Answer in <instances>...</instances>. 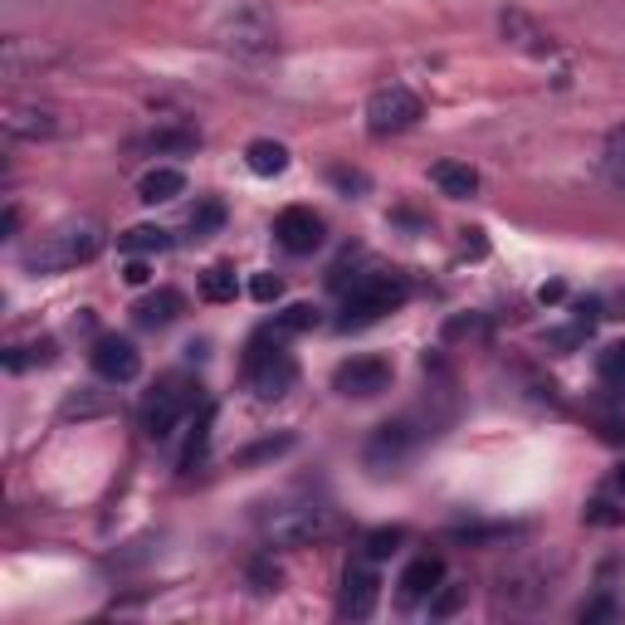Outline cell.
Segmentation results:
<instances>
[{
    "label": "cell",
    "mask_w": 625,
    "mask_h": 625,
    "mask_svg": "<svg viewBox=\"0 0 625 625\" xmlns=\"http://www.w3.org/2000/svg\"><path fill=\"white\" fill-rule=\"evenodd\" d=\"M332 528H338V508L328 498H288L264 514V538L279 547L322 543V538H332Z\"/></svg>",
    "instance_id": "1"
},
{
    "label": "cell",
    "mask_w": 625,
    "mask_h": 625,
    "mask_svg": "<svg viewBox=\"0 0 625 625\" xmlns=\"http://www.w3.org/2000/svg\"><path fill=\"white\" fill-rule=\"evenodd\" d=\"M279 338H284L279 328H264V332H255L249 347H245V381L259 401H279V396H288L298 381L294 352H288Z\"/></svg>",
    "instance_id": "2"
},
{
    "label": "cell",
    "mask_w": 625,
    "mask_h": 625,
    "mask_svg": "<svg viewBox=\"0 0 625 625\" xmlns=\"http://www.w3.org/2000/svg\"><path fill=\"white\" fill-rule=\"evenodd\" d=\"M103 249V231L93 221H69L59 225V231H49L45 239H35V245L25 249V269H39V274H64V269H79L89 264V259H98Z\"/></svg>",
    "instance_id": "3"
},
{
    "label": "cell",
    "mask_w": 625,
    "mask_h": 625,
    "mask_svg": "<svg viewBox=\"0 0 625 625\" xmlns=\"http://www.w3.org/2000/svg\"><path fill=\"white\" fill-rule=\"evenodd\" d=\"M405 298H411V284H405V274H396V269H377V274H362L357 284L347 288V298H342V328H372V322H381L387 312L405 308Z\"/></svg>",
    "instance_id": "4"
},
{
    "label": "cell",
    "mask_w": 625,
    "mask_h": 625,
    "mask_svg": "<svg viewBox=\"0 0 625 625\" xmlns=\"http://www.w3.org/2000/svg\"><path fill=\"white\" fill-rule=\"evenodd\" d=\"M196 405H205L201 381H191V377H162L152 387L148 405H142V431H148V440H156V445L172 440L176 425H181Z\"/></svg>",
    "instance_id": "5"
},
{
    "label": "cell",
    "mask_w": 625,
    "mask_h": 625,
    "mask_svg": "<svg viewBox=\"0 0 625 625\" xmlns=\"http://www.w3.org/2000/svg\"><path fill=\"white\" fill-rule=\"evenodd\" d=\"M425 118L421 93H411L405 83H391V89H377L367 98V132L372 138H401L415 122Z\"/></svg>",
    "instance_id": "6"
},
{
    "label": "cell",
    "mask_w": 625,
    "mask_h": 625,
    "mask_svg": "<svg viewBox=\"0 0 625 625\" xmlns=\"http://www.w3.org/2000/svg\"><path fill=\"white\" fill-rule=\"evenodd\" d=\"M391 362L387 357H352L332 372V391L347 396V401H372V396L391 391Z\"/></svg>",
    "instance_id": "7"
},
{
    "label": "cell",
    "mask_w": 625,
    "mask_h": 625,
    "mask_svg": "<svg viewBox=\"0 0 625 625\" xmlns=\"http://www.w3.org/2000/svg\"><path fill=\"white\" fill-rule=\"evenodd\" d=\"M89 362L108 387H128V381H138V372H142V352L132 347L128 338H113V332H103V338L93 342Z\"/></svg>",
    "instance_id": "8"
},
{
    "label": "cell",
    "mask_w": 625,
    "mask_h": 625,
    "mask_svg": "<svg viewBox=\"0 0 625 625\" xmlns=\"http://www.w3.org/2000/svg\"><path fill=\"white\" fill-rule=\"evenodd\" d=\"M274 239L284 255H312L322 245V215L312 205H284L274 215Z\"/></svg>",
    "instance_id": "9"
},
{
    "label": "cell",
    "mask_w": 625,
    "mask_h": 625,
    "mask_svg": "<svg viewBox=\"0 0 625 625\" xmlns=\"http://www.w3.org/2000/svg\"><path fill=\"white\" fill-rule=\"evenodd\" d=\"M377 601H381L377 562H352V567L342 571V601H338V611L347 621H367L372 611H377Z\"/></svg>",
    "instance_id": "10"
},
{
    "label": "cell",
    "mask_w": 625,
    "mask_h": 625,
    "mask_svg": "<svg viewBox=\"0 0 625 625\" xmlns=\"http://www.w3.org/2000/svg\"><path fill=\"white\" fill-rule=\"evenodd\" d=\"M421 445V431H415L411 421H387V425H377V435H372V445H367V464L372 469H387V464H401L405 455Z\"/></svg>",
    "instance_id": "11"
},
{
    "label": "cell",
    "mask_w": 625,
    "mask_h": 625,
    "mask_svg": "<svg viewBox=\"0 0 625 625\" xmlns=\"http://www.w3.org/2000/svg\"><path fill=\"white\" fill-rule=\"evenodd\" d=\"M498 30H504L508 45L523 49V55H533V59H552V55H557V39H552L533 15H523V10H504V15H498Z\"/></svg>",
    "instance_id": "12"
},
{
    "label": "cell",
    "mask_w": 625,
    "mask_h": 625,
    "mask_svg": "<svg viewBox=\"0 0 625 625\" xmlns=\"http://www.w3.org/2000/svg\"><path fill=\"white\" fill-rule=\"evenodd\" d=\"M221 45L225 49H235V55H269L274 49V30H269V20L264 15H235L231 25L221 30Z\"/></svg>",
    "instance_id": "13"
},
{
    "label": "cell",
    "mask_w": 625,
    "mask_h": 625,
    "mask_svg": "<svg viewBox=\"0 0 625 625\" xmlns=\"http://www.w3.org/2000/svg\"><path fill=\"white\" fill-rule=\"evenodd\" d=\"M440 581H445V562L425 552V557L405 562V571H401L396 587H401V601H431L435 591H440Z\"/></svg>",
    "instance_id": "14"
},
{
    "label": "cell",
    "mask_w": 625,
    "mask_h": 625,
    "mask_svg": "<svg viewBox=\"0 0 625 625\" xmlns=\"http://www.w3.org/2000/svg\"><path fill=\"white\" fill-rule=\"evenodd\" d=\"M547 591L543 587V577L538 571H508V577H498V606H508V611H538L547 601Z\"/></svg>",
    "instance_id": "15"
},
{
    "label": "cell",
    "mask_w": 625,
    "mask_h": 625,
    "mask_svg": "<svg viewBox=\"0 0 625 625\" xmlns=\"http://www.w3.org/2000/svg\"><path fill=\"white\" fill-rule=\"evenodd\" d=\"M176 196H186V172H181V166H152V172H142L138 201L166 205V201H176Z\"/></svg>",
    "instance_id": "16"
},
{
    "label": "cell",
    "mask_w": 625,
    "mask_h": 625,
    "mask_svg": "<svg viewBox=\"0 0 625 625\" xmlns=\"http://www.w3.org/2000/svg\"><path fill=\"white\" fill-rule=\"evenodd\" d=\"M5 132L10 138H55L59 132V113L55 108H10L5 113Z\"/></svg>",
    "instance_id": "17"
},
{
    "label": "cell",
    "mask_w": 625,
    "mask_h": 625,
    "mask_svg": "<svg viewBox=\"0 0 625 625\" xmlns=\"http://www.w3.org/2000/svg\"><path fill=\"white\" fill-rule=\"evenodd\" d=\"M132 312H138L142 328H172V322L186 312V298L176 294V288H156V294H148Z\"/></svg>",
    "instance_id": "18"
},
{
    "label": "cell",
    "mask_w": 625,
    "mask_h": 625,
    "mask_svg": "<svg viewBox=\"0 0 625 625\" xmlns=\"http://www.w3.org/2000/svg\"><path fill=\"white\" fill-rule=\"evenodd\" d=\"M431 181L440 186V196H450V201H469V196H479V172L469 162H435Z\"/></svg>",
    "instance_id": "19"
},
{
    "label": "cell",
    "mask_w": 625,
    "mask_h": 625,
    "mask_svg": "<svg viewBox=\"0 0 625 625\" xmlns=\"http://www.w3.org/2000/svg\"><path fill=\"white\" fill-rule=\"evenodd\" d=\"M245 166L255 176H284L288 172V148L284 142H274V138H255L245 148Z\"/></svg>",
    "instance_id": "20"
},
{
    "label": "cell",
    "mask_w": 625,
    "mask_h": 625,
    "mask_svg": "<svg viewBox=\"0 0 625 625\" xmlns=\"http://www.w3.org/2000/svg\"><path fill=\"white\" fill-rule=\"evenodd\" d=\"M201 148V132L196 128H156L142 138V152H156V156H186Z\"/></svg>",
    "instance_id": "21"
},
{
    "label": "cell",
    "mask_w": 625,
    "mask_h": 625,
    "mask_svg": "<svg viewBox=\"0 0 625 625\" xmlns=\"http://www.w3.org/2000/svg\"><path fill=\"white\" fill-rule=\"evenodd\" d=\"M176 239H172V231H162V225H132L128 235H118V249L122 255H162V249H172Z\"/></svg>",
    "instance_id": "22"
},
{
    "label": "cell",
    "mask_w": 625,
    "mask_h": 625,
    "mask_svg": "<svg viewBox=\"0 0 625 625\" xmlns=\"http://www.w3.org/2000/svg\"><path fill=\"white\" fill-rule=\"evenodd\" d=\"M235 294H239V279H235L231 264H211L201 274V298L205 304H235Z\"/></svg>",
    "instance_id": "23"
},
{
    "label": "cell",
    "mask_w": 625,
    "mask_h": 625,
    "mask_svg": "<svg viewBox=\"0 0 625 625\" xmlns=\"http://www.w3.org/2000/svg\"><path fill=\"white\" fill-rule=\"evenodd\" d=\"M211 425H215V405L205 401V405H201V421H196L191 440H186V455H181V469H186V474H191V469L205 460V445H211Z\"/></svg>",
    "instance_id": "24"
},
{
    "label": "cell",
    "mask_w": 625,
    "mask_h": 625,
    "mask_svg": "<svg viewBox=\"0 0 625 625\" xmlns=\"http://www.w3.org/2000/svg\"><path fill=\"white\" fill-rule=\"evenodd\" d=\"M601 176H606L616 191H625V128H616L601 148Z\"/></svg>",
    "instance_id": "25"
},
{
    "label": "cell",
    "mask_w": 625,
    "mask_h": 625,
    "mask_svg": "<svg viewBox=\"0 0 625 625\" xmlns=\"http://www.w3.org/2000/svg\"><path fill=\"white\" fill-rule=\"evenodd\" d=\"M221 225H225V205H221V201H196V211L186 215V231H191L196 239L215 235Z\"/></svg>",
    "instance_id": "26"
},
{
    "label": "cell",
    "mask_w": 625,
    "mask_h": 625,
    "mask_svg": "<svg viewBox=\"0 0 625 625\" xmlns=\"http://www.w3.org/2000/svg\"><path fill=\"white\" fill-rule=\"evenodd\" d=\"M401 543H405V533H401V528H377V533H367V538H362V557H367V562H387V557H391V552L401 547Z\"/></svg>",
    "instance_id": "27"
},
{
    "label": "cell",
    "mask_w": 625,
    "mask_h": 625,
    "mask_svg": "<svg viewBox=\"0 0 625 625\" xmlns=\"http://www.w3.org/2000/svg\"><path fill=\"white\" fill-rule=\"evenodd\" d=\"M597 377L606 381V387L625 391V342H611V347L601 352V357H597Z\"/></svg>",
    "instance_id": "28"
},
{
    "label": "cell",
    "mask_w": 625,
    "mask_h": 625,
    "mask_svg": "<svg viewBox=\"0 0 625 625\" xmlns=\"http://www.w3.org/2000/svg\"><path fill=\"white\" fill-rule=\"evenodd\" d=\"M581 518H587L591 528H616V523H625V508L616 504V498H606V494H597L587 508H581Z\"/></svg>",
    "instance_id": "29"
},
{
    "label": "cell",
    "mask_w": 625,
    "mask_h": 625,
    "mask_svg": "<svg viewBox=\"0 0 625 625\" xmlns=\"http://www.w3.org/2000/svg\"><path fill=\"white\" fill-rule=\"evenodd\" d=\"M318 322H322V318H318V308H312V304H288V308L274 318V328H279V332H312Z\"/></svg>",
    "instance_id": "30"
},
{
    "label": "cell",
    "mask_w": 625,
    "mask_h": 625,
    "mask_svg": "<svg viewBox=\"0 0 625 625\" xmlns=\"http://www.w3.org/2000/svg\"><path fill=\"white\" fill-rule=\"evenodd\" d=\"M464 606V587H450V581H440V591L431 597V621H445L455 616V611Z\"/></svg>",
    "instance_id": "31"
},
{
    "label": "cell",
    "mask_w": 625,
    "mask_h": 625,
    "mask_svg": "<svg viewBox=\"0 0 625 625\" xmlns=\"http://www.w3.org/2000/svg\"><path fill=\"white\" fill-rule=\"evenodd\" d=\"M249 294H255L259 304H279V298H284V279L279 274H255L249 279Z\"/></svg>",
    "instance_id": "32"
},
{
    "label": "cell",
    "mask_w": 625,
    "mask_h": 625,
    "mask_svg": "<svg viewBox=\"0 0 625 625\" xmlns=\"http://www.w3.org/2000/svg\"><path fill=\"white\" fill-rule=\"evenodd\" d=\"M103 411H113L108 401H89V396H69V405H64V421H83V415H103Z\"/></svg>",
    "instance_id": "33"
},
{
    "label": "cell",
    "mask_w": 625,
    "mask_h": 625,
    "mask_svg": "<svg viewBox=\"0 0 625 625\" xmlns=\"http://www.w3.org/2000/svg\"><path fill=\"white\" fill-rule=\"evenodd\" d=\"M577 616H581V621H616V616H621V606H616L611 597H601V601H587V606H581Z\"/></svg>",
    "instance_id": "34"
},
{
    "label": "cell",
    "mask_w": 625,
    "mask_h": 625,
    "mask_svg": "<svg viewBox=\"0 0 625 625\" xmlns=\"http://www.w3.org/2000/svg\"><path fill=\"white\" fill-rule=\"evenodd\" d=\"M332 186H342V191H367V172H347V166H332Z\"/></svg>",
    "instance_id": "35"
},
{
    "label": "cell",
    "mask_w": 625,
    "mask_h": 625,
    "mask_svg": "<svg viewBox=\"0 0 625 625\" xmlns=\"http://www.w3.org/2000/svg\"><path fill=\"white\" fill-rule=\"evenodd\" d=\"M288 445H294V440H288V435H284V440H269V445H255V450H245V455H239V464H249V460H269V455H284V450H288Z\"/></svg>",
    "instance_id": "36"
},
{
    "label": "cell",
    "mask_w": 625,
    "mask_h": 625,
    "mask_svg": "<svg viewBox=\"0 0 625 625\" xmlns=\"http://www.w3.org/2000/svg\"><path fill=\"white\" fill-rule=\"evenodd\" d=\"M249 577H255V581H259V587H255V591H274V581H279V567H269V562H264V557H259V562H255V567H249Z\"/></svg>",
    "instance_id": "37"
},
{
    "label": "cell",
    "mask_w": 625,
    "mask_h": 625,
    "mask_svg": "<svg viewBox=\"0 0 625 625\" xmlns=\"http://www.w3.org/2000/svg\"><path fill=\"white\" fill-rule=\"evenodd\" d=\"M122 279H128V284H148V279H152L148 259H142V255H132V259H128V269H122Z\"/></svg>",
    "instance_id": "38"
},
{
    "label": "cell",
    "mask_w": 625,
    "mask_h": 625,
    "mask_svg": "<svg viewBox=\"0 0 625 625\" xmlns=\"http://www.w3.org/2000/svg\"><path fill=\"white\" fill-rule=\"evenodd\" d=\"M562 294H567L562 284H543V288H538V304H562Z\"/></svg>",
    "instance_id": "39"
},
{
    "label": "cell",
    "mask_w": 625,
    "mask_h": 625,
    "mask_svg": "<svg viewBox=\"0 0 625 625\" xmlns=\"http://www.w3.org/2000/svg\"><path fill=\"white\" fill-rule=\"evenodd\" d=\"M5 235H20V205H5Z\"/></svg>",
    "instance_id": "40"
},
{
    "label": "cell",
    "mask_w": 625,
    "mask_h": 625,
    "mask_svg": "<svg viewBox=\"0 0 625 625\" xmlns=\"http://www.w3.org/2000/svg\"><path fill=\"white\" fill-rule=\"evenodd\" d=\"M616 494H621V498H625V464H621V469H616Z\"/></svg>",
    "instance_id": "41"
}]
</instances>
